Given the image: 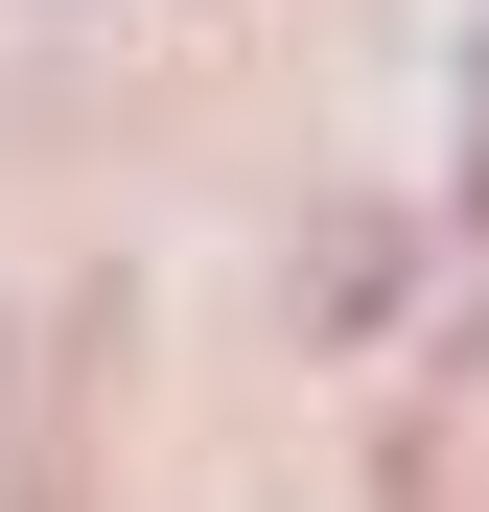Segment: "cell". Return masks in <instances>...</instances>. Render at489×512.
Wrapping results in <instances>:
<instances>
[{"mask_svg":"<svg viewBox=\"0 0 489 512\" xmlns=\"http://www.w3.org/2000/svg\"><path fill=\"white\" fill-rule=\"evenodd\" d=\"M0 373H24V326H0Z\"/></svg>","mask_w":489,"mask_h":512,"instance_id":"1","label":"cell"}]
</instances>
